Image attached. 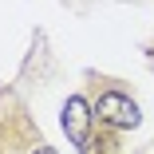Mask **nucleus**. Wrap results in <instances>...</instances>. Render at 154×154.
<instances>
[{
    "label": "nucleus",
    "mask_w": 154,
    "mask_h": 154,
    "mask_svg": "<svg viewBox=\"0 0 154 154\" xmlns=\"http://www.w3.org/2000/svg\"><path fill=\"white\" fill-rule=\"evenodd\" d=\"M32 154H55V150H51V146H36Z\"/></svg>",
    "instance_id": "nucleus-3"
},
{
    "label": "nucleus",
    "mask_w": 154,
    "mask_h": 154,
    "mask_svg": "<svg viewBox=\"0 0 154 154\" xmlns=\"http://www.w3.org/2000/svg\"><path fill=\"white\" fill-rule=\"evenodd\" d=\"M87 127H91V107L83 95H71L63 103V131H67V142L71 146H83L87 142Z\"/></svg>",
    "instance_id": "nucleus-2"
},
{
    "label": "nucleus",
    "mask_w": 154,
    "mask_h": 154,
    "mask_svg": "<svg viewBox=\"0 0 154 154\" xmlns=\"http://www.w3.org/2000/svg\"><path fill=\"white\" fill-rule=\"evenodd\" d=\"M95 115H99L103 122H111V127H122V131H134L138 122H142L138 107H134L127 95H119V91H107V95H99Z\"/></svg>",
    "instance_id": "nucleus-1"
}]
</instances>
